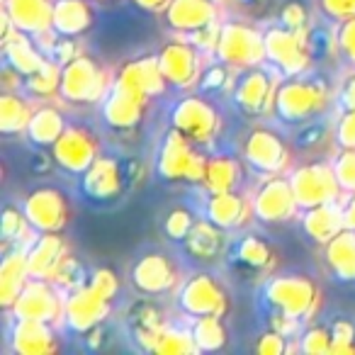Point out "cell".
Returning a JSON list of instances; mask_svg holds the SVG:
<instances>
[{"mask_svg": "<svg viewBox=\"0 0 355 355\" xmlns=\"http://www.w3.org/2000/svg\"><path fill=\"white\" fill-rule=\"evenodd\" d=\"M331 103V90L329 83L319 76H292V78H282L277 85L275 95V117L282 124H297L314 119L329 107Z\"/></svg>", "mask_w": 355, "mask_h": 355, "instance_id": "obj_1", "label": "cell"}, {"mask_svg": "<svg viewBox=\"0 0 355 355\" xmlns=\"http://www.w3.org/2000/svg\"><path fill=\"white\" fill-rule=\"evenodd\" d=\"M207 158L200 144L188 139L180 129L171 127L158 146L156 173L168 183H202Z\"/></svg>", "mask_w": 355, "mask_h": 355, "instance_id": "obj_2", "label": "cell"}, {"mask_svg": "<svg viewBox=\"0 0 355 355\" xmlns=\"http://www.w3.org/2000/svg\"><path fill=\"white\" fill-rule=\"evenodd\" d=\"M268 306L292 319L311 321L321 309V287L306 275H272L263 285Z\"/></svg>", "mask_w": 355, "mask_h": 355, "instance_id": "obj_3", "label": "cell"}, {"mask_svg": "<svg viewBox=\"0 0 355 355\" xmlns=\"http://www.w3.org/2000/svg\"><path fill=\"white\" fill-rule=\"evenodd\" d=\"M112 76L103 61L80 51L73 61L61 66L59 98L71 105H98L112 88Z\"/></svg>", "mask_w": 355, "mask_h": 355, "instance_id": "obj_4", "label": "cell"}, {"mask_svg": "<svg viewBox=\"0 0 355 355\" xmlns=\"http://www.w3.org/2000/svg\"><path fill=\"white\" fill-rule=\"evenodd\" d=\"M309 30H290L280 22L263 30V35H266V61L282 78L309 73L311 61H314Z\"/></svg>", "mask_w": 355, "mask_h": 355, "instance_id": "obj_5", "label": "cell"}, {"mask_svg": "<svg viewBox=\"0 0 355 355\" xmlns=\"http://www.w3.org/2000/svg\"><path fill=\"white\" fill-rule=\"evenodd\" d=\"M282 76L272 66H251L236 73L232 100L246 117H268L275 112V95Z\"/></svg>", "mask_w": 355, "mask_h": 355, "instance_id": "obj_6", "label": "cell"}, {"mask_svg": "<svg viewBox=\"0 0 355 355\" xmlns=\"http://www.w3.org/2000/svg\"><path fill=\"white\" fill-rule=\"evenodd\" d=\"M295 198L300 202V209H309L316 205L336 202L343 198L338 178H336L334 163L331 161H304L297 163L287 171Z\"/></svg>", "mask_w": 355, "mask_h": 355, "instance_id": "obj_7", "label": "cell"}, {"mask_svg": "<svg viewBox=\"0 0 355 355\" xmlns=\"http://www.w3.org/2000/svg\"><path fill=\"white\" fill-rule=\"evenodd\" d=\"M214 59L232 66L236 71L251 69V66H263L266 61V35L256 25L243 20L224 22L222 37Z\"/></svg>", "mask_w": 355, "mask_h": 355, "instance_id": "obj_8", "label": "cell"}, {"mask_svg": "<svg viewBox=\"0 0 355 355\" xmlns=\"http://www.w3.org/2000/svg\"><path fill=\"white\" fill-rule=\"evenodd\" d=\"M222 114L219 110L205 98L202 93H188L178 100L171 110V127L180 129L188 139H193L200 146H212L222 132Z\"/></svg>", "mask_w": 355, "mask_h": 355, "instance_id": "obj_9", "label": "cell"}, {"mask_svg": "<svg viewBox=\"0 0 355 355\" xmlns=\"http://www.w3.org/2000/svg\"><path fill=\"white\" fill-rule=\"evenodd\" d=\"M241 156L261 175H277L292 168V144L272 127L258 124L243 137Z\"/></svg>", "mask_w": 355, "mask_h": 355, "instance_id": "obj_10", "label": "cell"}, {"mask_svg": "<svg viewBox=\"0 0 355 355\" xmlns=\"http://www.w3.org/2000/svg\"><path fill=\"white\" fill-rule=\"evenodd\" d=\"M178 309L190 319L198 316H227L232 309L227 290L209 272H193L175 290Z\"/></svg>", "mask_w": 355, "mask_h": 355, "instance_id": "obj_11", "label": "cell"}, {"mask_svg": "<svg viewBox=\"0 0 355 355\" xmlns=\"http://www.w3.org/2000/svg\"><path fill=\"white\" fill-rule=\"evenodd\" d=\"M158 61H161V69L168 85H173L175 90H183V93H190V90L198 88L200 76H202L209 59L200 54L198 46L188 37L175 35L171 42H166L161 46Z\"/></svg>", "mask_w": 355, "mask_h": 355, "instance_id": "obj_12", "label": "cell"}, {"mask_svg": "<svg viewBox=\"0 0 355 355\" xmlns=\"http://www.w3.org/2000/svg\"><path fill=\"white\" fill-rule=\"evenodd\" d=\"M253 200V214L258 222L266 224H285L300 217V202L295 198L290 178L285 173L277 175H266L256 185L251 195Z\"/></svg>", "mask_w": 355, "mask_h": 355, "instance_id": "obj_13", "label": "cell"}, {"mask_svg": "<svg viewBox=\"0 0 355 355\" xmlns=\"http://www.w3.org/2000/svg\"><path fill=\"white\" fill-rule=\"evenodd\" d=\"M114 297L105 295L100 287H95L93 282H85L83 287L69 292L64 304V326L73 334L83 336L90 329L105 324L110 314H112Z\"/></svg>", "mask_w": 355, "mask_h": 355, "instance_id": "obj_14", "label": "cell"}, {"mask_svg": "<svg viewBox=\"0 0 355 355\" xmlns=\"http://www.w3.org/2000/svg\"><path fill=\"white\" fill-rule=\"evenodd\" d=\"M64 304L66 295L54 285L51 280L32 277L12 309L8 314L15 319H32V321H46V324H64Z\"/></svg>", "mask_w": 355, "mask_h": 355, "instance_id": "obj_15", "label": "cell"}, {"mask_svg": "<svg viewBox=\"0 0 355 355\" xmlns=\"http://www.w3.org/2000/svg\"><path fill=\"white\" fill-rule=\"evenodd\" d=\"M51 161L71 175H83L100 156V139L83 124H69L59 141L49 148Z\"/></svg>", "mask_w": 355, "mask_h": 355, "instance_id": "obj_16", "label": "cell"}, {"mask_svg": "<svg viewBox=\"0 0 355 355\" xmlns=\"http://www.w3.org/2000/svg\"><path fill=\"white\" fill-rule=\"evenodd\" d=\"M27 219H30L35 234L44 232H64L71 222V200L61 188L54 185H42L32 190L22 200Z\"/></svg>", "mask_w": 355, "mask_h": 355, "instance_id": "obj_17", "label": "cell"}, {"mask_svg": "<svg viewBox=\"0 0 355 355\" xmlns=\"http://www.w3.org/2000/svg\"><path fill=\"white\" fill-rule=\"evenodd\" d=\"M132 285L139 295L144 297H161L171 295L180 287L183 277H180V268L175 261L166 256V253H144L137 263L132 266Z\"/></svg>", "mask_w": 355, "mask_h": 355, "instance_id": "obj_18", "label": "cell"}, {"mask_svg": "<svg viewBox=\"0 0 355 355\" xmlns=\"http://www.w3.org/2000/svg\"><path fill=\"white\" fill-rule=\"evenodd\" d=\"M148 103L151 100L146 95L114 80L112 88L107 90V95L100 103V114H103L105 124L114 132H132L144 122L148 112Z\"/></svg>", "mask_w": 355, "mask_h": 355, "instance_id": "obj_19", "label": "cell"}, {"mask_svg": "<svg viewBox=\"0 0 355 355\" xmlns=\"http://www.w3.org/2000/svg\"><path fill=\"white\" fill-rule=\"evenodd\" d=\"M127 173L112 156H98L95 163L80 175V193L93 202H112L122 195Z\"/></svg>", "mask_w": 355, "mask_h": 355, "instance_id": "obj_20", "label": "cell"}, {"mask_svg": "<svg viewBox=\"0 0 355 355\" xmlns=\"http://www.w3.org/2000/svg\"><path fill=\"white\" fill-rule=\"evenodd\" d=\"M27 251V268H30L32 277H42V280H51L61 263L71 256V246L66 241L64 232H44L37 234L30 243L25 246Z\"/></svg>", "mask_w": 355, "mask_h": 355, "instance_id": "obj_21", "label": "cell"}, {"mask_svg": "<svg viewBox=\"0 0 355 355\" xmlns=\"http://www.w3.org/2000/svg\"><path fill=\"white\" fill-rule=\"evenodd\" d=\"M161 15L168 30L188 37L219 20V0H173Z\"/></svg>", "mask_w": 355, "mask_h": 355, "instance_id": "obj_22", "label": "cell"}, {"mask_svg": "<svg viewBox=\"0 0 355 355\" xmlns=\"http://www.w3.org/2000/svg\"><path fill=\"white\" fill-rule=\"evenodd\" d=\"M205 217L222 227L224 232H236L251 224L253 200L246 198L241 190H227V193H212L205 205Z\"/></svg>", "mask_w": 355, "mask_h": 355, "instance_id": "obj_23", "label": "cell"}, {"mask_svg": "<svg viewBox=\"0 0 355 355\" xmlns=\"http://www.w3.org/2000/svg\"><path fill=\"white\" fill-rule=\"evenodd\" d=\"M114 80L127 85V88L137 90V93L146 95L148 100L163 95L168 88V80H166V76H163L158 54H144V56H137V59L127 61V64H122L117 76H114Z\"/></svg>", "mask_w": 355, "mask_h": 355, "instance_id": "obj_24", "label": "cell"}, {"mask_svg": "<svg viewBox=\"0 0 355 355\" xmlns=\"http://www.w3.org/2000/svg\"><path fill=\"white\" fill-rule=\"evenodd\" d=\"M10 348L17 355H54L61 340L54 324L32 319H15L10 329Z\"/></svg>", "mask_w": 355, "mask_h": 355, "instance_id": "obj_25", "label": "cell"}, {"mask_svg": "<svg viewBox=\"0 0 355 355\" xmlns=\"http://www.w3.org/2000/svg\"><path fill=\"white\" fill-rule=\"evenodd\" d=\"M297 219H300V227H302V232H304V236L309 239V241L319 243V246H326L331 239L338 236L343 229H348V224H345L343 200L302 209Z\"/></svg>", "mask_w": 355, "mask_h": 355, "instance_id": "obj_26", "label": "cell"}, {"mask_svg": "<svg viewBox=\"0 0 355 355\" xmlns=\"http://www.w3.org/2000/svg\"><path fill=\"white\" fill-rule=\"evenodd\" d=\"M127 326H129V334H132L134 343L141 350L153 353L158 338H161V334L166 331L168 319L161 306L153 304L151 300H139V302H134L132 309H129Z\"/></svg>", "mask_w": 355, "mask_h": 355, "instance_id": "obj_27", "label": "cell"}, {"mask_svg": "<svg viewBox=\"0 0 355 355\" xmlns=\"http://www.w3.org/2000/svg\"><path fill=\"white\" fill-rule=\"evenodd\" d=\"M54 3L56 0H3V10L20 32L42 37L54 30Z\"/></svg>", "mask_w": 355, "mask_h": 355, "instance_id": "obj_28", "label": "cell"}, {"mask_svg": "<svg viewBox=\"0 0 355 355\" xmlns=\"http://www.w3.org/2000/svg\"><path fill=\"white\" fill-rule=\"evenodd\" d=\"M3 263H0V304L3 309L10 311L12 304L17 302V297L22 295V290L27 287V282L32 280L30 268H27V251L25 246H15L10 251H3Z\"/></svg>", "mask_w": 355, "mask_h": 355, "instance_id": "obj_29", "label": "cell"}, {"mask_svg": "<svg viewBox=\"0 0 355 355\" xmlns=\"http://www.w3.org/2000/svg\"><path fill=\"white\" fill-rule=\"evenodd\" d=\"M188 256H193L195 261H217L224 251H227V232L222 227H217L214 222H209L207 217L198 219L193 227V232L188 234V239L183 241Z\"/></svg>", "mask_w": 355, "mask_h": 355, "instance_id": "obj_30", "label": "cell"}, {"mask_svg": "<svg viewBox=\"0 0 355 355\" xmlns=\"http://www.w3.org/2000/svg\"><path fill=\"white\" fill-rule=\"evenodd\" d=\"M3 56H6V64L17 69L25 78L37 73V71L49 61V56L44 54V49L40 46L37 37L27 35V32H20V30L3 44Z\"/></svg>", "mask_w": 355, "mask_h": 355, "instance_id": "obj_31", "label": "cell"}, {"mask_svg": "<svg viewBox=\"0 0 355 355\" xmlns=\"http://www.w3.org/2000/svg\"><path fill=\"white\" fill-rule=\"evenodd\" d=\"M93 0H56L54 3V32L61 37H83L93 27Z\"/></svg>", "mask_w": 355, "mask_h": 355, "instance_id": "obj_32", "label": "cell"}, {"mask_svg": "<svg viewBox=\"0 0 355 355\" xmlns=\"http://www.w3.org/2000/svg\"><path fill=\"white\" fill-rule=\"evenodd\" d=\"M66 127H69V122H66L64 112L56 105L44 103L40 107H35L25 134L37 148H51L59 141L61 134L66 132Z\"/></svg>", "mask_w": 355, "mask_h": 355, "instance_id": "obj_33", "label": "cell"}, {"mask_svg": "<svg viewBox=\"0 0 355 355\" xmlns=\"http://www.w3.org/2000/svg\"><path fill=\"white\" fill-rule=\"evenodd\" d=\"M324 248V263L329 272L340 282H355V232L343 229Z\"/></svg>", "mask_w": 355, "mask_h": 355, "instance_id": "obj_34", "label": "cell"}, {"mask_svg": "<svg viewBox=\"0 0 355 355\" xmlns=\"http://www.w3.org/2000/svg\"><path fill=\"white\" fill-rule=\"evenodd\" d=\"M232 261L248 270H272L277 263V253L270 243L258 234H246L232 246Z\"/></svg>", "mask_w": 355, "mask_h": 355, "instance_id": "obj_35", "label": "cell"}, {"mask_svg": "<svg viewBox=\"0 0 355 355\" xmlns=\"http://www.w3.org/2000/svg\"><path fill=\"white\" fill-rule=\"evenodd\" d=\"M241 180H243V168L239 158L209 156L200 185L207 190V195H212V193H227V190H239Z\"/></svg>", "mask_w": 355, "mask_h": 355, "instance_id": "obj_36", "label": "cell"}, {"mask_svg": "<svg viewBox=\"0 0 355 355\" xmlns=\"http://www.w3.org/2000/svg\"><path fill=\"white\" fill-rule=\"evenodd\" d=\"M32 103L20 93L12 90H3L0 93V132L6 137H15V134H25L32 119Z\"/></svg>", "mask_w": 355, "mask_h": 355, "instance_id": "obj_37", "label": "cell"}, {"mask_svg": "<svg viewBox=\"0 0 355 355\" xmlns=\"http://www.w3.org/2000/svg\"><path fill=\"white\" fill-rule=\"evenodd\" d=\"M190 326H193V336L198 340L200 353H217V350L227 348L229 331L224 324V316H198Z\"/></svg>", "mask_w": 355, "mask_h": 355, "instance_id": "obj_38", "label": "cell"}, {"mask_svg": "<svg viewBox=\"0 0 355 355\" xmlns=\"http://www.w3.org/2000/svg\"><path fill=\"white\" fill-rule=\"evenodd\" d=\"M35 232L27 219L25 209L15 207V205H8L3 209V219H0V234H3V243H6V251L10 246H27L32 241L30 234Z\"/></svg>", "mask_w": 355, "mask_h": 355, "instance_id": "obj_39", "label": "cell"}, {"mask_svg": "<svg viewBox=\"0 0 355 355\" xmlns=\"http://www.w3.org/2000/svg\"><path fill=\"white\" fill-rule=\"evenodd\" d=\"M59 90H61V64H56L51 59L37 73L25 78V93L30 98L51 100V98H59Z\"/></svg>", "mask_w": 355, "mask_h": 355, "instance_id": "obj_40", "label": "cell"}, {"mask_svg": "<svg viewBox=\"0 0 355 355\" xmlns=\"http://www.w3.org/2000/svg\"><path fill=\"white\" fill-rule=\"evenodd\" d=\"M156 355H198V340L193 336V326L185 329V326H173L168 324L166 331L158 338L156 348H153Z\"/></svg>", "mask_w": 355, "mask_h": 355, "instance_id": "obj_41", "label": "cell"}, {"mask_svg": "<svg viewBox=\"0 0 355 355\" xmlns=\"http://www.w3.org/2000/svg\"><path fill=\"white\" fill-rule=\"evenodd\" d=\"M236 73H239L236 69L212 59V61H207V66H205L202 76H200V83L195 90L202 95H219V93H227V90L232 93Z\"/></svg>", "mask_w": 355, "mask_h": 355, "instance_id": "obj_42", "label": "cell"}, {"mask_svg": "<svg viewBox=\"0 0 355 355\" xmlns=\"http://www.w3.org/2000/svg\"><path fill=\"white\" fill-rule=\"evenodd\" d=\"M334 129L329 127L321 119H306V122L297 124L295 134H292V146L300 148V151H314V148L324 146L326 141L331 139Z\"/></svg>", "mask_w": 355, "mask_h": 355, "instance_id": "obj_43", "label": "cell"}, {"mask_svg": "<svg viewBox=\"0 0 355 355\" xmlns=\"http://www.w3.org/2000/svg\"><path fill=\"white\" fill-rule=\"evenodd\" d=\"M300 343V353L304 355H331V345H334V334L331 326L324 324H309L297 338Z\"/></svg>", "mask_w": 355, "mask_h": 355, "instance_id": "obj_44", "label": "cell"}, {"mask_svg": "<svg viewBox=\"0 0 355 355\" xmlns=\"http://www.w3.org/2000/svg\"><path fill=\"white\" fill-rule=\"evenodd\" d=\"M88 280H90L88 270H85V266L73 256V253H71V256L66 258L64 263H61V268L56 270V275L51 277V282H54V285L59 287L64 295H69V292L83 287Z\"/></svg>", "mask_w": 355, "mask_h": 355, "instance_id": "obj_45", "label": "cell"}, {"mask_svg": "<svg viewBox=\"0 0 355 355\" xmlns=\"http://www.w3.org/2000/svg\"><path fill=\"white\" fill-rule=\"evenodd\" d=\"M195 222H198V219H195V214L190 212V209L173 207L171 212L166 214V219H163V234H166L171 241L183 243L185 239H188V234L193 232Z\"/></svg>", "mask_w": 355, "mask_h": 355, "instance_id": "obj_46", "label": "cell"}, {"mask_svg": "<svg viewBox=\"0 0 355 355\" xmlns=\"http://www.w3.org/2000/svg\"><path fill=\"white\" fill-rule=\"evenodd\" d=\"M292 350L300 353V343H292V338H287L285 334L270 329V326H268V331H263L261 338L256 340V353H261V355H285V353H292Z\"/></svg>", "mask_w": 355, "mask_h": 355, "instance_id": "obj_47", "label": "cell"}, {"mask_svg": "<svg viewBox=\"0 0 355 355\" xmlns=\"http://www.w3.org/2000/svg\"><path fill=\"white\" fill-rule=\"evenodd\" d=\"M334 171L345 195L355 193V148H338L334 156Z\"/></svg>", "mask_w": 355, "mask_h": 355, "instance_id": "obj_48", "label": "cell"}, {"mask_svg": "<svg viewBox=\"0 0 355 355\" xmlns=\"http://www.w3.org/2000/svg\"><path fill=\"white\" fill-rule=\"evenodd\" d=\"M222 27H224L222 20H214V22H209V25H205L202 30H198V32H193V35H188V40L193 42L195 46H198L200 54L207 56V59L212 61L214 54H217L219 37H222Z\"/></svg>", "mask_w": 355, "mask_h": 355, "instance_id": "obj_49", "label": "cell"}, {"mask_svg": "<svg viewBox=\"0 0 355 355\" xmlns=\"http://www.w3.org/2000/svg\"><path fill=\"white\" fill-rule=\"evenodd\" d=\"M277 22L290 30H309L311 27V12L302 0H287L277 12Z\"/></svg>", "mask_w": 355, "mask_h": 355, "instance_id": "obj_50", "label": "cell"}, {"mask_svg": "<svg viewBox=\"0 0 355 355\" xmlns=\"http://www.w3.org/2000/svg\"><path fill=\"white\" fill-rule=\"evenodd\" d=\"M334 345L331 355H353L355 353V324L350 319H336L331 324Z\"/></svg>", "mask_w": 355, "mask_h": 355, "instance_id": "obj_51", "label": "cell"}, {"mask_svg": "<svg viewBox=\"0 0 355 355\" xmlns=\"http://www.w3.org/2000/svg\"><path fill=\"white\" fill-rule=\"evenodd\" d=\"M334 141L338 148H355V107H343L334 124Z\"/></svg>", "mask_w": 355, "mask_h": 355, "instance_id": "obj_52", "label": "cell"}, {"mask_svg": "<svg viewBox=\"0 0 355 355\" xmlns=\"http://www.w3.org/2000/svg\"><path fill=\"white\" fill-rule=\"evenodd\" d=\"M336 44H338L336 49L340 51V56L355 69V17L338 22V27H336Z\"/></svg>", "mask_w": 355, "mask_h": 355, "instance_id": "obj_53", "label": "cell"}, {"mask_svg": "<svg viewBox=\"0 0 355 355\" xmlns=\"http://www.w3.org/2000/svg\"><path fill=\"white\" fill-rule=\"evenodd\" d=\"M309 44H311V54L314 59H321V56H329L334 51L336 44V32L324 30V27H311L309 30Z\"/></svg>", "mask_w": 355, "mask_h": 355, "instance_id": "obj_54", "label": "cell"}, {"mask_svg": "<svg viewBox=\"0 0 355 355\" xmlns=\"http://www.w3.org/2000/svg\"><path fill=\"white\" fill-rule=\"evenodd\" d=\"M319 8L334 22H343L355 17V0H319Z\"/></svg>", "mask_w": 355, "mask_h": 355, "instance_id": "obj_55", "label": "cell"}, {"mask_svg": "<svg viewBox=\"0 0 355 355\" xmlns=\"http://www.w3.org/2000/svg\"><path fill=\"white\" fill-rule=\"evenodd\" d=\"M90 282H93L95 287H100V290L105 292V295L110 297H117L119 292V277L114 275L110 268H98L95 272H90Z\"/></svg>", "mask_w": 355, "mask_h": 355, "instance_id": "obj_56", "label": "cell"}, {"mask_svg": "<svg viewBox=\"0 0 355 355\" xmlns=\"http://www.w3.org/2000/svg\"><path fill=\"white\" fill-rule=\"evenodd\" d=\"M338 100L343 107H355V71L343 80L340 85V93H338Z\"/></svg>", "mask_w": 355, "mask_h": 355, "instance_id": "obj_57", "label": "cell"}, {"mask_svg": "<svg viewBox=\"0 0 355 355\" xmlns=\"http://www.w3.org/2000/svg\"><path fill=\"white\" fill-rule=\"evenodd\" d=\"M171 3L173 0H134V6L141 8V10H146V12H163Z\"/></svg>", "mask_w": 355, "mask_h": 355, "instance_id": "obj_58", "label": "cell"}, {"mask_svg": "<svg viewBox=\"0 0 355 355\" xmlns=\"http://www.w3.org/2000/svg\"><path fill=\"white\" fill-rule=\"evenodd\" d=\"M103 338H105V329H103V324L95 326V329H90L88 334H83L85 345H88V348H93V350L103 345Z\"/></svg>", "mask_w": 355, "mask_h": 355, "instance_id": "obj_59", "label": "cell"}, {"mask_svg": "<svg viewBox=\"0 0 355 355\" xmlns=\"http://www.w3.org/2000/svg\"><path fill=\"white\" fill-rule=\"evenodd\" d=\"M343 209H345V224H348V229L355 232V193H350L343 200Z\"/></svg>", "mask_w": 355, "mask_h": 355, "instance_id": "obj_60", "label": "cell"}, {"mask_svg": "<svg viewBox=\"0 0 355 355\" xmlns=\"http://www.w3.org/2000/svg\"><path fill=\"white\" fill-rule=\"evenodd\" d=\"M93 3H112V0H93Z\"/></svg>", "mask_w": 355, "mask_h": 355, "instance_id": "obj_61", "label": "cell"}, {"mask_svg": "<svg viewBox=\"0 0 355 355\" xmlns=\"http://www.w3.org/2000/svg\"><path fill=\"white\" fill-rule=\"evenodd\" d=\"M248 3H256V0H248Z\"/></svg>", "mask_w": 355, "mask_h": 355, "instance_id": "obj_62", "label": "cell"}, {"mask_svg": "<svg viewBox=\"0 0 355 355\" xmlns=\"http://www.w3.org/2000/svg\"><path fill=\"white\" fill-rule=\"evenodd\" d=\"M0 3H3V0H0Z\"/></svg>", "mask_w": 355, "mask_h": 355, "instance_id": "obj_63", "label": "cell"}]
</instances>
